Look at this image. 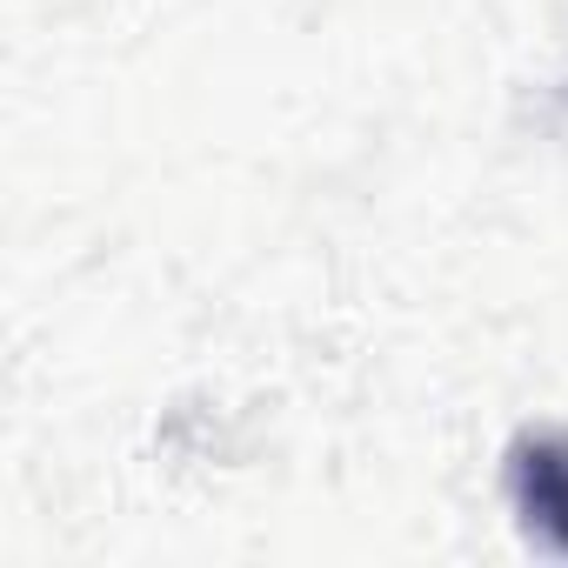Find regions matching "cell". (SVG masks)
Returning a JSON list of instances; mask_svg holds the SVG:
<instances>
[{
    "label": "cell",
    "instance_id": "6da1fadb",
    "mask_svg": "<svg viewBox=\"0 0 568 568\" xmlns=\"http://www.w3.org/2000/svg\"><path fill=\"white\" fill-rule=\"evenodd\" d=\"M515 495L528 521H541L568 548V435H541L515 455Z\"/></svg>",
    "mask_w": 568,
    "mask_h": 568
}]
</instances>
